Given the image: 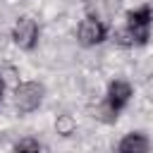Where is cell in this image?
Returning a JSON list of instances; mask_svg holds the SVG:
<instances>
[{"instance_id": "6da1fadb", "label": "cell", "mask_w": 153, "mask_h": 153, "mask_svg": "<svg viewBox=\"0 0 153 153\" xmlns=\"http://www.w3.org/2000/svg\"><path fill=\"white\" fill-rule=\"evenodd\" d=\"M153 22L151 7H139L127 14V26L117 33V41L122 45H143L148 41V29Z\"/></svg>"}, {"instance_id": "7a4b0ae2", "label": "cell", "mask_w": 153, "mask_h": 153, "mask_svg": "<svg viewBox=\"0 0 153 153\" xmlns=\"http://www.w3.org/2000/svg\"><path fill=\"white\" fill-rule=\"evenodd\" d=\"M43 86L38 81H24L14 88V108L19 110V115H29L33 110H38V105L43 103Z\"/></svg>"}, {"instance_id": "3957f363", "label": "cell", "mask_w": 153, "mask_h": 153, "mask_svg": "<svg viewBox=\"0 0 153 153\" xmlns=\"http://www.w3.org/2000/svg\"><path fill=\"white\" fill-rule=\"evenodd\" d=\"M129 98H131V84L122 81V79H115V81H110L108 93H105V110L112 117H117V112H122L127 108Z\"/></svg>"}, {"instance_id": "277c9868", "label": "cell", "mask_w": 153, "mask_h": 153, "mask_svg": "<svg viewBox=\"0 0 153 153\" xmlns=\"http://www.w3.org/2000/svg\"><path fill=\"white\" fill-rule=\"evenodd\" d=\"M76 38L84 48H93L108 38V26L96 17H86V19H81V24L76 29Z\"/></svg>"}, {"instance_id": "5b68a950", "label": "cell", "mask_w": 153, "mask_h": 153, "mask_svg": "<svg viewBox=\"0 0 153 153\" xmlns=\"http://www.w3.org/2000/svg\"><path fill=\"white\" fill-rule=\"evenodd\" d=\"M12 41L22 50H33L38 43V24L31 17H19L12 26Z\"/></svg>"}, {"instance_id": "8992f818", "label": "cell", "mask_w": 153, "mask_h": 153, "mask_svg": "<svg viewBox=\"0 0 153 153\" xmlns=\"http://www.w3.org/2000/svg\"><path fill=\"white\" fill-rule=\"evenodd\" d=\"M151 141L143 131H129L120 143H117V153H148Z\"/></svg>"}, {"instance_id": "52a82bcc", "label": "cell", "mask_w": 153, "mask_h": 153, "mask_svg": "<svg viewBox=\"0 0 153 153\" xmlns=\"http://www.w3.org/2000/svg\"><path fill=\"white\" fill-rule=\"evenodd\" d=\"M14 153H41V143H38L36 139L26 136V139L17 141V146H14Z\"/></svg>"}, {"instance_id": "ba28073f", "label": "cell", "mask_w": 153, "mask_h": 153, "mask_svg": "<svg viewBox=\"0 0 153 153\" xmlns=\"http://www.w3.org/2000/svg\"><path fill=\"white\" fill-rule=\"evenodd\" d=\"M57 134H62V136H69L72 131H74V120L69 117V115H62V117H57Z\"/></svg>"}, {"instance_id": "9c48e42d", "label": "cell", "mask_w": 153, "mask_h": 153, "mask_svg": "<svg viewBox=\"0 0 153 153\" xmlns=\"http://www.w3.org/2000/svg\"><path fill=\"white\" fill-rule=\"evenodd\" d=\"M2 93H5V81H2V76H0V100H2Z\"/></svg>"}]
</instances>
